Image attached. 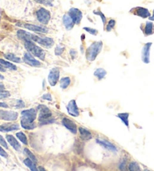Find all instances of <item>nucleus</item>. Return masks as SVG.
Masks as SVG:
<instances>
[{
  "instance_id": "2eb2a0df",
  "label": "nucleus",
  "mask_w": 154,
  "mask_h": 171,
  "mask_svg": "<svg viewBox=\"0 0 154 171\" xmlns=\"http://www.w3.org/2000/svg\"><path fill=\"white\" fill-rule=\"evenodd\" d=\"M23 27L27 29L31 30V31L34 32H38L46 33L48 32V29H47V28H45V27H40V26L37 25H33V24H25L24 25H23Z\"/></svg>"
},
{
  "instance_id": "4468645a",
  "label": "nucleus",
  "mask_w": 154,
  "mask_h": 171,
  "mask_svg": "<svg viewBox=\"0 0 154 171\" xmlns=\"http://www.w3.org/2000/svg\"><path fill=\"white\" fill-rule=\"evenodd\" d=\"M19 128H20V125L14 123H5L0 125V131L2 132H9V131L18 130Z\"/></svg>"
},
{
  "instance_id": "603ef678",
  "label": "nucleus",
  "mask_w": 154,
  "mask_h": 171,
  "mask_svg": "<svg viewBox=\"0 0 154 171\" xmlns=\"http://www.w3.org/2000/svg\"><path fill=\"white\" fill-rule=\"evenodd\" d=\"M145 171H150V170H145Z\"/></svg>"
},
{
  "instance_id": "423d86ee",
  "label": "nucleus",
  "mask_w": 154,
  "mask_h": 171,
  "mask_svg": "<svg viewBox=\"0 0 154 171\" xmlns=\"http://www.w3.org/2000/svg\"><path fill=\"white\" fill-rule=\"evenodd\" d=\"M59 76H60V71L58 68H53L50 71L47 79H48V83L51 86H56V84L59 81Z\"/></svg>"
},
{
  "instance_id": "9d476101",
  "label": "nucleus",
  "mask_w": 154,
  "mask_h": 171,
  "mask_svg": "<svg viewBox=\"0 0 154 171\" xmlns=\"http://www.w3.org/2000/svg\"><path fill=\"white\" fill-rule=\"evenodd\" d=\"M68 14H69L71 18L73 20L75 24H80L81 20H82L83 14L82 12H81L79 9L75 8H72L69 11Z\"/></svg>"
},
{
  "instance_id": "58836bf2",
  "label": "nucleus",
  "mask_w": 154,
  "mask_h": 171,
  "mask_svg": "<svg viewBox=\"0 0 154 171\" xmlns=\"http://www.w3.org/2000/svg\"><path fill=\"white\" fill-rule=\"evenodd\" d=\"M41 98L43 100H46V101H52V96L51 95H50V93L44 94V95H42Z\"/></svg>"
},
{
  "instance_id": "37998d69",
  "label": "nucleus",
  "mask_w": 154,
  "mask_h": 171,
  "mask_svg": "<svg viewBox=\"0 0 154 171\" xmlns=\"http://www.w3.org/2000/svg\"><path fill=\"white\" fill-rule=\"evenodd\" d=\"M0 156H2V157H4V158L8 157V154H7V153L5 151V150H4L3 149H2V147H1V146H0Z\"/></svg>"
},
{
  "instance_id": "8fccbe9b",
  "label": "nucleus",
  "mask_w": 154,
  "mask_h": 171,
  "mask_svg": "<svg viewBox=\"0 0 154 171\" xmlns=\"http://www.w3.org/2000/svg\"><path fill=\"white\" fill-rule=\"evenodd\" d=\"M38 170H39V171H46L45 170H44V168L42 167H39Z\"/></svg>"
},
{
  "instance_id": "4c0bfd02",
  "label": "nucleus",
  "mask_w": 154,
  "mask_h": 171,
  "mask_svg": "<svg viewBox=\"0 0 154 171\" xmlns=\"http://www.w3.org/2000/svg\"><path fill=\"white\" fill-rule=\"evenodd\" d=\"M25 107V103L22 100H17V104H16V108H23Z\"/></svg>"
},
{
  "instance_id": "7ed1b4c3",
  "label": "nucleus",
  "mask_w": 154,
  "mask_h": 171,
  "mask_svg": "<svg viewBox=\"0 0 154 171\" xmlns=\"http://www.w3.org/2000/svg\"><path fill=\"white\" fill-rule=\"evenodd\" d=\"M103 43L101 41H97L93 42L88 48L87 49L86 51V57L88 61H93L95 60L96 59L97 56L100 53L102 49Z\"/></svg>"
},
{
  "instance_id": "cd10ccee",
  "label": "nucleus",
  "mask_w": 154,
  "mask_h": 171,
  "mask_svg": "<svg viewBox=\"0 0 154 171\" xmlns=\"http://www.w3.org/2000/svg\"><path fill=\"white\" fill-rule=\"evenodd\" d=\"M106 74H107V71L103 69H97L94 72V76L96 77L99 80H102Z\"/></svg>"
},
{
  "instance_id": "5701e85b",
  "label": "nucleus",
  "mask_w": 154,
  "mask_h": 171,
  "mask_svg": "<svg viewBox=\"0 0 154 171\" xmlns=\"http://www.w3.org/2000/svg\"><path fill=\"white\" fill-rule=\"evenodd\" d=\"M20 124H21L22 128H24V129L26 130H33L36 127V124L34 122L26 121V120L24 119L20 120Z\"/></svg>"
},
{
  "instance_id": "473e14b6",
  "label": "nucleus",
  "mask_w": 154,
  "mask_h": 171,
  "mask_svg": "<svg viewBox=\"0 0 154 171\" xmlns=\"http://www.w3.org/2000/svg\"><path fill=\"white\" fill-rule=\"evenodd\" d=\"M115 24H116V21L114 20L111 19V20H109L108 23H107V27H106V31L107 32L111 31V30L114 29V27H115Z\"/></svg>"
},
{
  "instance_id": "4be33fe9",
  "label": "nucleus",
  "mask_w": 154,
  "mask_h": 171,
  "mask_svg": "<svg viewBox=\"0 0 154 171\" xmlns=\"http://www.w3.org/2000/svg\"><path fill=\"white\" fill-rule=\"evenodd\" d=\"M144 35L146 36L147 35H150L153 34L154 33V26L153 24L150 21H147L146 23V25H145L144 27Z\"/></svg>"
},
{
  "instance_id": "a18cd8bd",
  "label": "nucleus",
  "mask_w": 154,
  "mask_h": 171,
  "mask_svg": "<svg viewBox=\"0 0 154 171\" xmlns=\"http://www.w3.org/2000/svg\"><path fill=\"white\" fill-rule=\"evenodd\" d=\"M0 108H8V106L7 105V104H5V103L0 102Z\"/></svg>"
},
{
  "instance_id": "aec40b11",
  "label": "nucleus",
  "mask_w": 154,
  "mask_h": 171,
  "mask_svg": "<svg viewBox=\"0 0 154 171\" xmlns=\"http://www.w3.org/2000/svg\"><path fill=\"white\" fill-rule=\"evenodd\" d=\"M6 139L7 141L9 143V144L11 145L15 150H19V149H20L21 146H20V143L16 140V138L14 137V136L8 134V135H6Z\"/></svg>"
},
{
  "instance_id": "6e6552de",
  "label": "nucleus",
  "mask_w": 154,
  "mask_h": 171,
  "mask_svg": "<svg viewBox=\"0 0 154 171\" xmlns=\"http://www.w3.org/2000/svg\"><path fill=\"white\" fill-rule=\"evenodd\" d=\"M24 62L32 67H41V63L38 60L36 59L33 54L27 52L24 56Z\"/></svg>"
},
{
  "instance_id": "bb28decb",
  "label": "nucleus",
  "mask_w": 154,
  "mask_h": 171,
  "mask_svg": "<svg viewBox=\"0 0 154 171\" xmlns=\"http://www.w3.org/2000/svg\"><path fill=\"white\" fill-rule=\"evenodd\" d=\"M0 64H1L2 66H3L5 68H6V69H10V70H12V71L17 70V66H14V64L8 62V61L4 60V59H0Z\"/></svg>"
},
{
  "instance_id": "f257e3e1",
  "label": "nucleus",
  "mask_w": 154,
  "mask_h": 171,
  "mask_svg": "<svg viewBox=\"0 0 154 171\" xmlns=\"http://www.w3.org/2000/svg\"><path fill=\"white\" fill-rule=\"evenodd\" d=\"M38 111H39L38 120L41 125H43L51 124L55 122L53 119H52V113L50 110L47 108V106L44 104H40L38 106Z\"/></svg>"
},
{
  "instance_id": "393cba45",
  "label": "nucleus",
  "mask_w": 154,
  "mask_h": 171,
  "mask_svg": "<svg viewBox=\"0 0 154 171\" xmlns=\"http://www.w3.org/2000/svg\"><path fill=\"white\" fill-rule=\"evenodd\" d=\"M129 113H120V114H117V117L121 119V121L123 122V124H124L127 128H129Z\"/></svg>"
},
{
  "instance_id": "49530a36",
  "label": "nucleus",
  "mask_w": 154,
  "mask_h": 171,
  "mask_svg": "<svg viewBox=\"0 0 154 171\" xmlns=\"http://www.w3.org/2000/svg\"><path fill=\"white\" fill-rule=\"evenodd\" d=\"M0 71H2V72L5 71V68L3 66H2L1 64H0Z\"/></svg>"
},
{
  "instance_id": "f03ea898",
  "label": "nucleus",
  "mask_w": 154,
  "mask_h": 171,
  "mask_svg": "<svg viewBox=\"0 0 154 171\" xmlns=\"http://www.w3.org/2000/svg\"><path fill=\"white\" fill-rule=\"evenodd\" d=\"M24 46H25L26 49L28 50L29 53L33 54L34 56L38 57L41 60H44L46 55L45 52L41 47L36 45L33 41L24 42Z\"/></svg>"
},
{
  "instance_id": "f3484780",
  "label": "nucleus",
  "mask_w": 154,
  "mask_h": 171,
  "mask_svg": "<svg viewBox=\"0 0 154 171\" xmlns=\"http://www.w3.org/2000/svg\"><path fill=\"white\" fill-rule=\"evenodd\" d=\"M96 143H98L99 145H101V146H103V147L105 148V149L111 150V151H113V152H117V148L115 147V146H114L112 143H110L109 141H107V140L97 139Z\"/></svg>"
},
{
  "instance_id": "9b49d317",
  "label": "nucleus",
  "mask_w": 154,
  "mask_h": 171,
  "mask_svg": "<svg viewBox=\"0 0 154 171\" xmlns=\"http://www.w3.org/2000/svg\"><path fill=\"white\" fill-rule=\"evenodd\" d=\"M66 109H67L69 115L72 116L77 117L79 116V109H78L75 100H72L69 101V104L66 106Z\"/></svg>"
},
{
  "instance_id": "7c9ffc66",
  "label": "nucleus",
  "mask_w": 154,
  "mask_h": 171,
  "mask_svg": "<svg viewBox=\"0 0 154 171\" xmlns=\"http://www.w3.org/2000/svg\"><path fill=\"white\" fill-rule=\"evenodd\" d=\"M129 171H141V168L139 167V164L137 162H132L129 165Z\"/></svg>"
},
{
  "instance_id": "c9c22d12",
  "label": "nucleus",
  "mask_w": 154,
  "mask_h": 171,
  "mask_svg": "<svg viewBox=\"0 0 154 171\" xmlns=\"http://www.w3.org/2000/svg\"><path fill=\"white\" fill-rule=\"evenodd\" d=\"M93 14H96V15H99L100 17H101V20H102L103 24H104V25H105V24H106V17H105V16L104 15V14H103V13L101 12V11H93Z\"/></svg>"
},
{
  "instance_id": "79ce46f5",
  "label": "nucleus",
  "mask_w": 154,
  "mask_h": 171,
  "mask_svg": "<svg viewBox=\"0 0 154 171\" xmlns=\"http://www.w3.org/2000/svg\"><path fill=\"white\" fill-rule=\"evenodd\" d=\"M126 161L123 160L120 164V169L122 171H125L126 170Z\"/></svg>"
},
{
  "instance_id": "c03bdc74",
  "label": "nucleus",
  "mask_w": 154,
  "mask_h": 171,
  "mask_svg": "<svg viewBox=\"0 0 154 171\" xmlns=\"http://www.w3.org/2000/svg\"><path fill=\"white\" fill-rule=\"evenodd\" d=\"M70 55L72 56V57L75 58L77 55L76 50H74V49H72V50H70Z\"/></svg>"
},
{
  "instance_id": "c756f323",
  "label": "nucleus",
  "mask_w": 154,
  "mask_h": 171,
  "mask_svg": "<svg viewBox=\"0 0 154 171\" xmlns=\"http://www.w3.org/2000/svg\"><path fill=\"white\" fill-rule=\"evenodd\" d=\"M5 57L7 59H8V60L12 61V62H17V63H20V62H21V59H20V58L17 57V56H16L15 55L13 54V53H8V54H5Z\"/></svg>"
},
{
  "instance_id": "a19ab883",
  "label": "nucleus",
  "mask_w": 154,
  "mask_h": 171,
  "mask_svg": "<svg viewBox=\"0 0 154 171\" xmlns=\"http://www.w3.org/2000/svg\"><path fill=\"white\" fill-rule=\"evenodd\" d=\"M0 145H2V146H3V147H5V149H8V146L6 141L4 140V138L1 135H0Z\"/></svg>"
},
{
  "instance_id": "de8ad7c7",
  "label": "nucleus",
  "mask_w": 154,
  "mask_h": 171,
  "mask_svg": "<svg viewBox=\"0 0 154 171\" xmlns=\"http://www.w3.org/2000/svg\"><path fill=\"white\" fill-rule=\"evenodd\" d=\"M2 91H5V86L3 84L0 83V92H2Z\"/></svg>"
},
{
  "instance_id": "dca6fc26",
  "label": "nucleus",
  "mask_w": 154,
  "mask_h": 171,
  "mask_svg": "<svg viewBox=\"0 0 154 171\" xmlns=\"http://www.w3.org/2000/svg\"><path fill=\"white\" fill-rule=\"evenodd\" d=\"M62 23H63L64 27H65V29L67 30L72 29L74 27V25H75L73 20L71 18L69 14H65L63 16V17H62Z\"/></svg>"
},
{
  "instance_id": "39448f33",
  "label": "nucleus",
  "mask_w": 154,
  "mask_h": 171,
  "mask_svg": "<svg viewBox=\"0 0 154 171\" xmlns=\"http://www.w3.org/2000/svg\"><path fill=\"white\" fill-rule=\"evenodd\" d=\"M36 17L39 23L42 24H47L50 20V13L44 8H41L36 11Z\"/></svg>"
},
{
  "instance_id": "412c9836",
  "label": "nucleus",
  "mask_w": 154,
  "mask_h": 171,
  "mask_svg": "<svg viewBox=\"0 0 154 171\" xmlns=\"http://www.w3.org/2000/svg\"><path fill=\"white\" fill-rule=\"evenodd\" d=\"M78 131H79L81 137L84 140H89L92 138V134H91L90 131L89 130H87V128L81 127L78 128Z\"/></svg>"
},
{
  "instance_id": "1a4fd4ad",
  "label": "nucleus",
  "mask_w": 154,
  "mask_h": 171,
  "mask_svg": "<svg viewBox=\"0 0 154 171\" xmlns=\"http://www.w3.org/2000/svg\"><path fill=\"white\" fill-rule=\"evenodd\" d=\"M18 117L17 112L11 111H0V119L5 121H15Z\"/></svg>"
},
{
  "instance_id": "0eeeda50",
  "label": "nucleus",
  "mask_w": 154,
  "mask_h": 171,
  "mask_svg": "<svg viewBox=\"0 0 154 171\" xmlns=\"http://www.w3.org/2000/svg\"><path fill=\"white\" fill-rule=\"evenodd\" d=\"M36 116H37V111L36 109L31 108V109L25 110L21 112V119L34 122L36 119Z\"/></svg>"
},
{
  "instance_id": "6ab92c4d",
  "label": "nucleus",
  "mask_w": 154,
  "mask_h": 171,
  "mask_svg": "<svg viewBox=\"0 0 154 171\" xmlns=\"http://www.w3.org/2000/svg\"><path fill=\"white\" fill-rule=\"evenodd\" d=\"M135 14L142 17V18H147L150 17V13L147 8H142V7H138L135 8Z\"/></svg>"
},
{
  "instance_id": "3c124183",
  "label": "nucleus",
  "mask_w": 154,
  "mask_h": 171,
  "mask_svg": "<svg viewBox=\"0 0 154 171\" xmlns=\"http://www.w3.org/2000/svg\"><path fill=\"white\" fill-rule=\"evenodd\" d=\"M0 79H1V80H3L4 79V77L2 76V74H0Z\"/></svg>"
},
{
  "instance_id": "2f4dec72",
  "label": "nucleus",
  "mask_w": 154,
  "mask_h": 171,
  "mask_svg": "<svg viewBox=\"0 0 154 171\" xmlns=\"http://www.w3.org/2000/svg\"><path fill=\"white\" fill-rule=\"evenodd\" d=\"M24 153H25V154L27 155V156H28L29 158L31 159V160L33 161V162L36 163V162L38 161L37 159H36V156H35L33 154V153H32V152L30 151V150L29 149H27V148H25V149H24Z\"/></svg>"
},
{
  "instance_id": "b1692460",
  "label": "nucleus",
  "mask_w": 154,
  "mask_h": 171,
  "mask_svg": "<svg viewBox=\"0 0 154 171\" xmlns=\"http://www.w3.org/2000/svg\"><path fill=\"white\" fill-rule=\"evenodd\" d=\"M71 84V79L69 77H62V79L59 80V86L62 89H67L69 86V85Z\"/></svg>"
},
{
  "instance_id": "a211bd4d",
  "label": "nucleus",
  "mask_w": 154,
  "mask_h": 171,
  "mask_svg": "<svg viewBox=\"0 0 154 171\" xmlns=\"http://www.w3.org/2000/svg\"><path fill=\"white\" fill-rule=\"evenodd\" d=\"M17 35L20 40L24 41V42L33 41L32 40V35H33V34H30V32H27L24 31V30H18L17 32Z\"/></svg>"
},
{
  "instance_id": "ea45409f",
  "label": "nucleus",
  "mask_w": 154,
  "mask_h": 171,
  "mask_svg": "<svg viewBox=\"0 0 154 171\" xmlns=\"http://www.w3.org/2000/svg\"><path fill=\"white\" fill-rule=\"evenodd\" d=\"M10 96V93L7 91H2V92H0V99L1 98H8Z\"/></svg>"
},
{
  "instance_id": "ddd939ff",
  "label": "nucleus",
  "mask_w": 154,
  "mask_h": 171,
  "mask_svg": "<svg viewBox=\"0 0 154 171\" xmlns=\"http://www.w3.org/2000/svg\"><path fill=\"white\" fill-rule=\"evenodd\" d=\"M62 125L65 128H66L69 131L72 133V134H76L77 131H78V128H77L76 124L72 120L69 119L68 118H63L62 121Z\"/></svg>"
},
{
  "instance_id": "72a5a7b5",
  "label": "nucleus",
  "mask_w": 154,
  "mask_h": 171,
  "mask_svg": "<svg viewBox=\"0 0 154 171\" xmlns=\"http://www.w3.org/2000/svg\"><path fill=\"white\" fill-rule=\"evenodd\" d=\"M64 50H65V47H61L60 45H57L54 50L55 54H56V56H60V55H62V53H63Z\"/></svg>"
},
{
  "instance_id": "20e7f679",
  "label": "nucleus",
  "mask_w": 154,
  "mask_h": 171,
  "mask_svg": "<svg viewBox=\"0 0 154 171\" xmlns=\"http://www.w3.org/2000/svg\"><path fill=\"white\" fill-rule=\"evenodd\" d=\"M32 40L36 43H38V44L41 45L42 47H46V48H50L53 47L54 44V41L53 38L48 37H39L38 35H32Z\"/></svg>"
},
{
  "instance_id": "09e8293b",
  "label": "nucleus",
  "mask_w": 154,
  "mask_h": 171,
  "mask_svg": "<svg viewBox=\"0 0 154 171\" xmlns=\"http://www.w3.org/2000/svg\"><path fill=\"white\" fill-rule=\"evenodd\" d=\"M149 19L150 20H153V21H154V11H153V15L150 16V17H149Z\"/></svg>"
},
{
  "instance_id": "f8f14e48",
  "label": "nucleus",
  "mask_w": 154,
  "mask_h": 171,
  "mask_svg": "<svg viewBox=\"0 0 154 171\" xmlns=\"http://www.w3.org/2000/svg\"><path fill=\"white\" fill-rule=\"evenodd\" d=\"M152 46V43H146L144 45L141 51V59L143 62L148 64L150 63V47Z\"/></svg>"
},
{
  "instance_id": "c85d7f7f",
  "label": "nucleus",
  "mask_w": 154,
  "mask_h": 171,
  "mask_svg": "<svg viewBox=\"0 0 154 171\" xmlns=\"http://www.w3.org/2000/svg\"><path fill=\"white\" fill-rule=\"evenodd\" d=\"M16 137L18 138V140L20 141H21L22 143H24V144L27 145L28 144V141H27V138L26 134H24V132H22V131H20V132H17L16 134Z\"/></svg>"
},
{
  "instance_id": "a878e982",
  "label": "nucleus",
  "mask_w": 154,
  "mask_h": 171,
  "mask_svg": "<svg viewBox=\"0 0 154 171\" xmlns=\"http://www.w3.org/2000/svg\"><path fill=\"white\" fill-rule=\"evenodd\" d=\"M24 163L27 167H29L31 170V171H39L38 170V168L36 167V164H35V162H33V161L29 158H26L25 160L24 161Z\"/></svg>"
},
{
  "instance_id": "e433bc0d",
  "label": "nucleus",
  "mask_w": 154,
  "mask_h": 171,
  "mask_svg": "<svg viewBox=\"0 0 154 171\" xmlns=\"http://www.w3.org/2000/svg\"><path fill=\"white\" fill-rule=\"evenodd\" d=\"M37 2L41 4H43V5H50V6H53L51 3V0H35Z\"/></svg>"
},
{
  "instance_id": "f704fd0d",
  "label": "nucleus",
  "mask_w": 154,
  "mask_h": 171,
  "mask_svg": "<svg viewBox=\"0 0 154 171\" xmlns=\"http://www.w3.org/2000/svg\"><path fill=\"white\" fill-rule=\"evenodd\" d=\"M84 29L85 31H87V32L90 33L93 35H96L98 34V30L96 29H93V28H90V27H84Z\"/></svg>"
}]
</instances>
